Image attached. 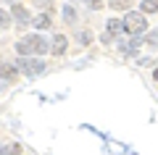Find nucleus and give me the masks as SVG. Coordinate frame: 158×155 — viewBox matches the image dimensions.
I'll return each instance as SVG.
<instances>
[{
	"label": "nucleus",
	"instance_id": "nucleus-1",
	"mask_svg": "<svg viewBox=\"0 0 158 155\" xmlns=\"http://www.w3.org/2000/svg\"><path fill=\"white\" fill-rule=\"evenodd\" d=\"M50 50V45L45 42V37H40V34H29V37H21L16 42V53L19 55H27V53H48Z\"/></svg>",
	"mask_w": 158,
	"mask_h": 155
},
{
	"label": "nucleus",
	"instance_id": "nucleus-2",
	"mask_svg": "<svg viewBox=\"0 0 158 155\" xmlns=\"http://www.w3.org/2000/svg\"><path fill=\"white\" fill-rule=\"evenodd\" d=\"M145 27H148V21H145V16H142V13H127L124 29H127L129 34H140Z\"/></svg>",
	"mask_w": 158,
	"mask_h": 155
},
{
	"label": "nucleus",
	"instance_id": "nucleus-3",
	"mask_svg": "<svg viewBox=\"0 0 158 155\" xmlns=\"http://www.w3.org/2000/svg\"><path fill=\"white\" fill-rule=\"evenodd\" d=\"M66 47H69V39L63 37V34H56V39H53V45H50V53L53 55H63Z\"/></svg>",
	"mask_w": 158,
	"mask_h": 155
},
{
	"label": "nucleus",
	"instance_id": "nucleus-4",
	"mask_svg": "<svg viewBox=\"0 0 158 155\" xmlns=\"http://www.w3.org/2000/svg\"><path fill=\"white\" fill-rule=\"evenodd\" d=\"M19 68H24L27 74H40L45 66H42V61H21V63H19Z\"/></svg>",
	"mask_w": 158,
	"mask_h": 155
},
{
	"label": "nucleus",
	"instance_id": "nucleus-5",
	"mask_svg": "<svg viewBox=\"0 0 158 155\" xmlns=\"http://www.w3.org/2000/svg\"><path fill=\"white\" fill-rule=\"evenodd\" d=\"M16 76H19L16 66H11V63H6V66H0V79H6V82H13Z\"/></svg>",
	"mask_w": 158,
	"mask_h": 155
},
{
	"label": "nucleus",
	"instance_id": "nucleus-6",
	"mask_svg": "<svg viewBox=\"0 0 158 155\" xmlns=\"http://www.w3.org/2000/svg\"><path fill=\"white\" fill-rule=\"evenodd\" d=\"M158 11V0H142V13H156Z\"/></svg>",
	"mask_w": 158,
	"mask_h": 155
},
{
	"label": "nucleus",
	"instance_id": "nucleus-7",
	"mask_svg": "<svg viewBox=\"0 0 158 155\" xmlns=\"http://www.w3.org/2000/svg\"><path fill=\"white\" fill-rule=\"evenodd\" d=\"M108 32H111V34L124 32V21H116V18H111V21H108Z\"/></svg>",
	"mask_w": 158,
	"mask_h": 155
},
{
	"label": "nucleus",
	"instance_id": "nucleus-8",
	"mask_svg": "<svg viewBox=\"0 0 158 155\" xmlns=\"http://www.w3.org/2000/svg\"><path fill=\"white\" fill-rule=\"evenodd\" d=\"M13 16H16L19 21H27V18H29V13H27V8H21V6H13Z\"/></svg>",
	"mask_w": 158,
	"mask_h": 155
},
{
	"label": "nucleus",
	"instance_id": "nucleus-9",
	"mask_svg": "<svg viewBox=\"0 0 158 155\" xmlns=\"http://www.w3.org/2000/svg\"><path fill=\"white\" fill-rule=\"evenodd\" d=\"M34 27H37V29H48V27H50V16H37V18H34Z\"/></svg>",
	"mask_w": 158,
	"mask_h": 155
},
{
	"label": "nucleus",
	"instance_id": "nucleus-10",
	"mask_svg": "<svg viewBox=\"0 0 158 155\" xmlns=\"http://www.w3.org/2000/svg\"><path fill=\"white\" fill-rule=\"evenodd\" d=\"M127 0H111V8H116V11H127Z\"/></svg>",
	"mask_w": 158,
	"mask_h": 155
},
{
	"label": "nucleus",
	"instance_id": "nucleus-11",
	"mask_svg": "<svg viewBox=\"0 0 158 155\" xmlns=\"http://www.w3.org/2000/svg\"><path fill=\"white\" fill-rule=\"evenodd\" d=\"M0 27H11V16H8L3 8H0Z\"/></svg>",
	"mask_w": 158,
	"mask_h": 155
},
{
	"label": "nucleus",
	"instance_id": "nucleus-12",
	"mask_svg": "<svg viewBox=\"0 0 158 155\" xmlns=\"http://www.w3.org/2000/svg\"><path fill=\"white\" fill-rule=\"evenodd\" d=\"M79 39H82V42H85V45H87V42H90V39H92V37H90V34H87V32H82V34H79Z\"/></svg>",
	"mask_w": 158,
	"mask_h": 155
},
{
	"label": "nucleus",
	"instance_id": "nucleus-13",
	"mask_svg": "<svg viewBox=\"0 0 158 155\" xmlns=\"http://www.w3.org/2000/svg\"><path fill=\"white\" fill-rule=\"evenodd\" d=\"M156 82H158V68H156Z\"/></svg>",
	"mask_w": 158,
	"mask_h": 155
}]
</instances>
